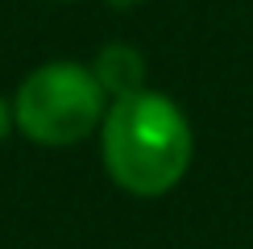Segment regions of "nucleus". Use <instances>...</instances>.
Masks as SVG:
<instances>
[{
    "instance_id": "f257e3e1",
    "label": "nucleus",
    "mask_w": 253,
    "mask_h": 249,
    "mask_svg": "<svg viewBox=\"0 0 253 249\" xmlns=\"http://www.w3.org/2000/svg\"><path fill=\"white\" fill-rule=\"evenodd\" d=\"M100 154L104 170L121 191L154 200L183 183L195 154V137L174 100L141 87L108 104L100 121Z\"/></svg>"
},
{
    "instance_id": "f03ea898",
    "label": "nucleus",
    "mask_w": 253,
    "mask_h": 249,
    "mask_svg": "<svg viewBox=\"0 0 253 249\" xmlns=\"http://www.w3.org/2000/svg\"><path fill=\"white\" fill-rule=\"evenodd\" d=\"M108 112V91L79 62H46L29 71L13 96V121L38 145H75L100 129Z\"/></svg>"
},
{
    "instance_id": "7ed1b4c3",
    "label": "nucleus",
    "mask_w": 253,
    "mask_h": 249,
    "mask_svg": "<svg viewBox=\"0 0 253 249\" xmlns=\"http://www.w3.org/2000/svg\"><path fill=\"white\" fill-rule=\"evenodd\" d=\"M91 75L100 79V87L112 100H121V96H133V91L145 87V58L129 42H108V46H100Z\"/></svg>"
},
{
    "instance_id": "20e7f679",
    "label": "nucleus",
    "mask_w": 253,
    "mask_h": 249,
    "mask_svg": "<svg viewBox=\"0 0 253 249\" xmlns=\"http://www.w3.org/2000/svg\"><path fill=\"white\" fill-rule=\"evenodd\" d=\"M13 124H17V121H13V104L0 96V141L8 137V129H13Z\"/></svg>"
},
{
    "instance_id": "39448f33",
    "label": "nucleus",
    "mask_w": 253,
    "mask_h": 249,
    "mask_svg": "<svg viewBox=\"0 0 253 249\" xmlns=\"http://www.w3.org/2000/svg\"><path fill=\"white\" fill-rule=\"evenodd\" d=\"M108 4H117V8H129V4H137V0H108Z\"/></svg>"
}]
</instances>
